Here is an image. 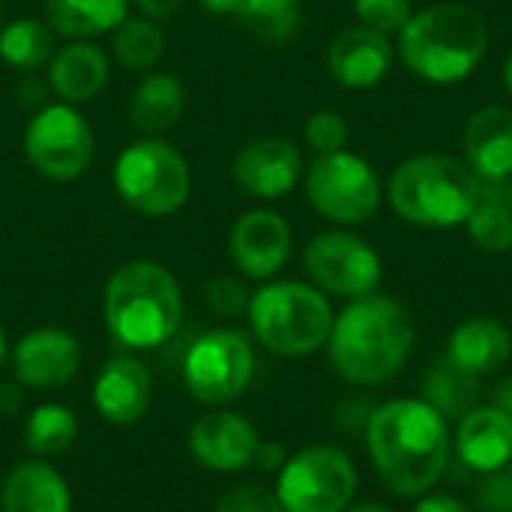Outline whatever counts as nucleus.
Returning <instances> with one entry per match:
<instances>
[{"instance_id":"f257e3e1","label":"nucleus","mask_w":512,"mask_h":512,"mask_svg":"<svg viewBox=\"0 0 512 512\" xmlns=\"http://www.w3.org/2000/svg\"><path fill=\"white\" fill-rule=\"evenodd\" d=\"M363 441L381 486L402 501H417L438 489L453 459L450 420L423 396H396L372 405Z\"/></svg>"},{"instance_id":"f03ea898","label":"nucleus","mask_w":512,"mask_h":512,"mask_svg":"<svg viewBox=\"0 0 512 512\" xmlns=\"http://www.w3.org/2000/svg\"><path fill=\"white\" fill-rule=\"evenodd\" d=\"M417 327L405 303L390 294L348 300L333 318L327 360L339 381L357 390H375L399 378L414 354Z\"/></svg>"},{"instance_id":"7ed1b4c3","label":"nucleus","mask_w":512,"mask_h":512,"mask_svg":"<svg viewBox=\"0 0 512 512\" xmlns=\"http://www.w3.org/2000/svg\"><path fill=\"white\" fill-rule=\"evenodd\" d=\"M105 327L126 351L165 345L183 324V291L156 261H129L117 267L102 294Z\"/></svg>"},{"instance_id":"20e7f679","label":"nucleus","mask_w":512,"mask_h":512,"mask_svg":"<svg viewBox=\"0 0 512 512\" xmlns=\"http://www.w3.org/2000/svg\"><path fill=\"white\" fill-rule=\"evenodd\" d=\"M402 63L429 84L465 81L489 51L486 18L462 3H435L411 15L399 33Z\"/></svg>"},{"instance_id":"39448f33","label":"nucleus","mask_w":512,"mask_h":512,"mask_svg":"<svg viewBox=\"0 0 512 512\" xmlns=\"http://www.w3.org/2000/svg\"><path fill=\"white\" fill-rule=\"evenodd\" d=\"M480 177L465 159L447 153H420L405 159L384 195L396 216L417 228H456L480 198Z\"/></svg>"},{"instance_id":"423d86ee","label":"nucleus","mask_w":512,"mask_h":512,"mask_svg":"<svg viewBox=\"0 0 512 512\" xmlns=\"http://www.w3.org/2000/svg\"><path fill=\"white\" fill-rule=\"evenodd\" d=\"M249 330L255 342L276 357L318 354L333 330V306L312 282L270 279L249 297Z\"/></svg>"},{"instance_id":"0eeeda50","label":"nucleus","mask_w":512,"mask_h":512,"mask_svg":"<svg viewBox=\"0 0 512 512\" xmlns=\"http://www.w3.org/2000/svg\"><path fill=\"white\" fill-rule=\"evenodd\" d=\"M114 189L129 210L162 219L186 204L192 192V174L186 159L171 144L159 138H141L117 156Z\"/></svg>"},{"instance_id":"6e6552de","label":"nucleus","mask_w":512,"mask_h":512,"mask_svg":"<svg viewBox=\"0 0 512 512\" xmlns=\"http://www.w3.org/2000/svg\"><path fill=\"white\" fill-rule=\"evenodd\" d=\"M360 489L357 462L336 444H309L288 456L276 474V498L285 512H345Z\"/></svg>"},{"instance_id":"1a4fd4ad","label":"nucleus","mask_w":512,"mask_h":512,"mask_svg":"<svg viewBox=\"0 0 512 512\" xmlns=\"http://www.w3.org/2000/svg\"><path fill=\"white\" fill-rule=\"evenodd\" d=\"M255 378V348L240 330L219 327L198 336L183 357V384L207 408L237 402Z\"/></svg>"},{"instance_id":"9d476101","label":"nucleus","mask_w":512,"mask_h":512,"mask_svg":"<svg viewBox=\"0 0 512 512\" xmlns=\"http://www.w3.org/2000/svg\"><path fill=\"white\" fill-rule=\"evenodd\" d=\"M309 204L333 225L351 228L369 222L384 201V186L375 168L348 150L324 153L306 168Z\"/></svg>"},{"instance_id":"9b49d317","label":"nucleus","mask_w":512,"mask_h":512,"mask_svg":"<svg viewBox=\"0 0 512 512\" xmlns=\"http://www.w3.org/2000/svg\"><path fill=\"white\" fill-rule=\"evenodd\" d=\"M309 282L327 297L357 300L375 294L384 279V261L372 243L351 231H324L303 252Z\"/></svg>"},{"instance_id":"f8f14e48","label":"nucleus","mask_w":512,"mask_h":512,"mask_svg":"<svg viewBox=\"0 0 512 512\" xmlns=\"http://www.w3.org/2000/svg\"><path fill=\"white\" fill-rule=\"evenodd\" d=\"M93 132L75 105H45L24 132V156L36 174L66 183L78 180L93 162Z\"/></svg>"},{"instance_id":"ddd939ff","label":"nucleus","mask_w":512,"mask_h":512,"mask_svg":"<svg viewBox=\"0 0 512 512\" xmlns=\"http://www.w3.org/2000/svg\"><path fill=\"white\" fill-rule=\"evenodd\" d=\"M186 444H189L192 459L204 471L240 474L252 468L261 435L246 414L228 411V408H210L192 423Z\"/></svg>"},{"instance_id":"4468645a","label":"nucleus","mask_w":512,"mask_h":512,"mask_svg":"<svg viewBox=\"0 0 512 512\" xmlns=\"http://www.w3.org/2000/svg\"><path fill=\"white\" fill-rule=\"evenodd\" d=\"M9 363L27 390H60L81 369V345L63 327H36L12 345Z\"/></svg>"},{"instance_id":"2eb2a0df","label":"nucleus","mask_w":512,"mask_h":512,"mask_svg":"<svg viewBox=\"0 0 512 512\" xmlns=\"http://www.w3.org/2000/svg\"><path fill=\"white\" fill-rule=\"evenodd\" d=\"M291 249V225L276 210H249L228 234V255L234 267L255 282H270L288 264Z\"/></svg>"},{"instance_id":"dca6fc26","label":"nucleus","mask_w":512,"mask_h":512,"mask_svg":"<svg viewBox=\"0 0 512 512\" xmlns=\"http://www.w3.org/2000/svg\"><path fill=\"white\" fill-rule=\"evenodd\" d=\"M234 183L252 198H282L288 195L303 177V156L294 141L288 138H255L240 147L231 162Z\"/></svg>"},{"instance_id":"f3484780","label":"nucleus","mask_w":512,"mask_h":512,"mask_svg":"<svg viewBox=\"0 0 512 512\" xmlns=\"http://www.w3.org/2000/svg\"><path fill=\"white\" fill-rule=\"evenodd\" d=\"M153 405V375L135 354H114L93 381V408L111 426H135Z\"/></svg>"},{"instance_id":"a211bd4d","label":"nucleus","mask_w":512,"mask_h":512,"mask_svg":"<svg viewBox=\"0 0 512 512\" xmlns=\"http://www.w3.org/2000/svg\"><path fill=\"white\" fill-rule=\"evenodd\" d=\"M453 453L474 474H492L512 462V417L498 405H474L456 420Z\"/></svg>"},{"instance_id":"6ab92c4d","label":"nucleus","mask_w":512,"mask_h":512,"mask_svg":"<svg viewBox=\"0 0 512 512\" xmlns=\"http://www.w3.org/2000/svg\"><path fill=\"white\" fill-rule=\"evenodd\" d=\"M396 48L390 36L372 30V27H345L327 48V66L330 75L348 87V90H366L387 78L393 69Z\"/></svg>"},{"instance_id":"aec40b11","label":"nucleus","mask_w":512,"mask_h":512,"mask_svg":"<svg viewBox=\"0 0 512 512\" xmlns=\"http://www.w3.org/2000/svg\"><path fill=\"white\" fill-rule=\"evenodd\" d=\"M462 150L468 168L483 183H504L512 177V111L486 105L465 123Z\"/></svg>"},{"instance_id":"412c9836","label":"nucleus","mask_w":512,"mask_h":512,"mask_svg":"<svg viewBox=\"0 0 512 512\" xmlns=\"http://www.w3.org/2000/svg\"><path fill=\"white\" fill-rule=\"evenodd\" d=\"M444 357L474 378L501 372L512 357V330L492 315H474L453 327Z\"/></svg>"},{"instance_id":"4be33fe9","label":"nucleus","mask_w":512,"mask_h":512,"mask_svg":"<svg viewBox=\"0 0 512 512\" xmlns=\"http://www.w3.org/2000/svg\"><path fill=\"white\" fill-rule=\"evenodd\" d=\"M0 512H72V489L48 459H24L0 483Z\"/></svg>"},{"instance_id":"5701e85b","label":"nucleus","mask_w":512,"mask_h":512,"mask_svg":"<svg viewBox=\"0 0 512 512\" xmlns=\"http://www.w3.org/2000/svg\"><path fill=\"white\" fill-rule=\"evenodd\" d=\"M51 90L66 102L78 105L102 93L108 84V57L102 48H96L87 39H75L54 51L51 69H48Z\"/></svg>"},{"instance_id":"b1692460","label":"nucleus","mask_w":512,"mask_h":512,"mask_svg":"<svg viewBox=\"0 0 512 512\" xmlns=\"http://www.w3.org/2000/svg\"><path fill=\"white\" fill-rule=\"evenodd\" d=\"M186 111V87L171 72H153L147 75L129 99V120L144 135H162Z\"/></svg>"},{"instance_id":"393cba45","label":"nucleus","mask_w":512,"mask_h":512,"mask_svg":"<svg viewBox=\"0 0 512 512\" xmlns=\"http://www.w3.org/2000/svg\"><path fill=\"white\" fill-rule=\"evenodd\" d=\"M123 18L126 0H45L48 27L72 39L111 33Z\"/></svg>"},{"instance_id":"a878e982","label":"nucleus","mask_w":512,"mask_h":512,"mask_svg":"<svg viewBox=\"0 0 512 512\" xmlns=\"http://www.w3.org/2000/svg\"><path fill=\"white\" fill-rule=\"evenodd\" d=\"M78 438V417L72 408L60 402H42L36 405L21 429V441L33 459H54L72 450Z\"/></svg>"},{"instance_id":"bb28decb","label":"nucleus","mask_w":512,"mask_h":512,"mask_svg":"<svg viewBox=\"0 0 512 512\" xmlns=\"http://www.w3.org/2000/svg\"><path fill=\"white\" fill-rule=\"evenodd\" d=\"M420 396L432 408H438L447 420H459L474 405H480V378L462 372L447 357H438L423 375Z\"/></svg>"},{"instance_id":"cd10ccee","label":"nucleus","mask_w":512,"mask_h":512,"mask_svg":"<svg viewBox=\"0 0 512 512\" xmlns=\"http://www.w3.org/2000/svg\"><path fill=\"white\" fill-rule=\"evenodd\" d=\"M483 183V180H480ZM468 237L477 249L489 255H504L512 249V204L501 198L489 183L480 186V198L465 219Z\"/></svg>"},{"instance_id":"c85d7f7f","label":"nucleus","mask_w":512,"mask_h":512,"mask_svg":"<svg viewBox=\"0 0 512 512\" xmlns=\"http://www.w3.org/2000/svg\"><path fill=\"white\" fill-rule=\"evenodd\" d=\"M165 51V36L150 18H123L111 30V54L129 72H150Z\"/></svg>"},{"instance_id":"c756f323","label":"nucleus","mask_w":512,"mask_h":512,"mask_svg":"<svg viewBox=\"0 0 512 512\" xmlns=\"http://www.w3.org/2000/svg\"><path fill=\"white\" fill-rule=\"evenodd\" d=\"M0 57L15 69H39L54 57V30L39 18H15L0 30Z\"/></svg>"},{"instance_id":"7c9ffc66","label":"nucleus","mask_w":512,"mask_h":512,"mask_svg":"<svg viewBox=\"0 0 512 512\" xmlns=\"http://www.w3.org/2000/svg\"><path fill=\"white\" fill-rule=\"evenodd\" d=\"M237 18L243 30L264 42H282L297 33L303 21L300 0H240Z\"/></svg>"},{"instance_id":"2f4dec72","label":"nucleus","mask_w":512,"mask_h":512,"mask_svg":"<svg viewBox=\"0 0 512 512\" xmlns=\"http://www.w3.org/2000/svg\"><path fill=\"white\" fill-rule=\"evenodd\" d=\"M354 15L363 27H372L384 36H399L402 27L411 21L414 9L411 0H354Z\"/></svg>"},{"instance_id":"473e14b6","label":"nucleus","mask_w":512,"mask_h":512,"mask_svg":"<svg viewBox=\"0 0 512 512\" xmlns=\"http://www.w3.org/2000/svg\"><path fill=\"white\" fill-rule=\"evenodd\" d=\"M249 288L237 276H216L204 285V306L216 318H240L249 309Z\"/></svg>"},{"instance_id":"72a5a7b5","label":"nucleus","mask_w":512,"mask_h":512,"mask_svg":"<svg viewBox=\"0 0 512 512\" xmlns=\"http://www.w3.org/2000/svg\"><path fill=\"white\" fill-rule=\"evenodd\" d=\"M303 135H306V144L324 156V153H336V150H345V141H348V123L339 111H330V108H321L315 114H309L306 126H303Z\"/></svg>"},{"instance_id":"f704fd0d","label":"nucleus","mask_w":512,"mask_h":512,"mask_svg":"<svg viewBox=\"0 0 512 512\" xmlns=\"http://www.w3.org/2000/svg\"><path fill=\"white\" fill-rule=\"evenodd\" d=\"M213 512H285L276 492L273 489H264V486H255V483H246V486H234L228 489L219 501H216V510Z\"/></svg>"},{"instance_id":"c9c22d12","label":"nucleus","mask_w":512,"mask_h":512,"mask_svg":"<svg viewBox=\"0 0 512 512\" xmlns=\"http://www.w3.org/2000/svg\"><path fill=\"white\" fill-rule=\"evenodd\" d=\"M477 507L483 512L512 510V462L492 474H483L477 486Z\"/></svg>"},{"instance_id":"e433bc0d","label":"nucleus","mask_w":512,"mask_h":512,"mask_svg":"<svg viewBox=\"0 0 512 512\" xmlns=\"http://www.w3.org/2000/svg\"><path fill=\"white\" fill-rule=\"evenodd\" d=\"M411 512H474V507H468V501H462L459 495H450V492H426L414 501V510Z\"/></svg>"},{"instance_id":"4c0bfd02","label":"nucleus","mask_w":512,"mask_h":512,"mask_svg":"<svg viewBox=\"0 0 512 512\" xmlns=\"http://www.w3.org/2000/svg\"><path fill=\"white\" fill-rule=\"evenodd\" d=\"M285 462H288V453H285L282 444H276V441H261L252 465H255L258 471H264V474H279Z\"/></svg>"},{"instance_id":"58836bf2","label":"nucleus","mask_w":512,"mask_h":512,"mask_svg":"<svg viewBox=\"0 0 512 512\" xmlns=\"http://www.w3.org/2000/svg\"><path fill=\"white\" fill-rule=\"evenodd\" d=\"M27 402V387L12 381H0V417H18Z\"/></svg>"},{"instance_id":"ea45409f","label":"nucleus","mask_w":512,"mask_h":512,"mask_svg":"<svg viewBox=\"0 0 512 512\" xmlns=\"http://www.w3.org/2000/svg\"><path fill=\"white\" fill-rule=\"evenodd\" d=\"M135 6L147 18H168V15H174L183 6V0H135Z\"/></svg>"},{"instance_id":"a19ab883","label":"nucleus","mask_w":512,"mask_h":512,"mask_svg":"<svg viewBox=\"0 0 512 512\" xmlns=\"http://www.w3.org/2000/svg\"><path fill=\"white\" fill-rule=\"evenodd\" d=\"M492 405H498L504 414H510L512 417V372L507 375V378H501V381H498L495 396H492Z\"/></svg>"},{"instance_id":"79ce46f5","label":"nucleus","mask_w":512,"mask_h":512,"mask_svg":"<svg viewBox=\"0 0 512 512\" xmlns=\"http://www.w3.org/2000/svg\"><path fill=\"white\" fill-rule=\"evenodd\" d=\"M201 9L213 12V15H237L240 9V0H198Z\"/></svg>"},{"instance_id":"37998d69","label":"nucleus","mask_w":512,"mask_h":512,"mask_svg":"<svg viewBox=\"0 0 512 512\" xmlns=\"http://www.w3.org/2000/svg\"><path fill=\"white\" fill-rule=\"evenodd\" d=\"M345 512H396L390 504H381V501H363V504H351Z\"/></svg>"},{"instance_id":"c03bdc74","label":"nucleus","mask_w":512,"mask_h":512,"mask_svg":"<svg viewBox=\"0 0 512 512\" xmlns=\"http://www.w3.org/2000/svg\"><path fill=\"white\" fill-rule=\"evenodd\" d=\"M489 186H492L501 198H507V201L512 204V177L510 180H504V183H489Z\"/></svg>"},{"instance_id":"a18cd8bd","label":"nucleus","mask_w":512,"mask_h":512,"mask_svg":"<svg viewBox=\"0 0 512 512\" xmlns=\"http://www.w3.org/2000/svg\"><path fill=\"white\" fill-rule=\"evenodd\" d=\"M6 357H9V342H6V330L0 324V366L6 363Z\"/></svg>"},{"instance_id":"49530a36","label":"nucleus","mask_w":512,"mask_h":512,"mask_svg":"<svg viewBox=\"0 0 512 512\" xmlns=\"http://www.w3.org/2000/svg\"><path fill=\"white\" fill-rule=\"evenodd\" d=\"M504 84H507V90H510L512 96V51L507 54V60H504Z\"/></svg>"},{"instance_id":"de8ad7c7","label":"nucleus","mask_w":512,"mask_h":512,"mask_svg":"<svg viewBox=\"0 0 512 512\" xmlns=\"http://www.w3.org/2000/svg\"><path fill=\"white\" fill-rule=\"evenodd\" d=\"M510 512H512V510H510Z\"/></svg>"}]
</instances>
